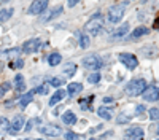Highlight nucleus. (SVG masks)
I'll return each instance as SVG.
<instances>
[{
  "mask_svg": "<svg viewBox=\"0 0 159 140\" xmlns=\"http://www.w3.org/2000/svg\"><path fill=\"white\" fill-rule=\"evenodd\" d=\"M145 88H147V81H145L143 78H139V80H132L130 83L126 84L124 88V93L130 97H135V96H140L143 91H145Z\"/></svg>",
  "mask_w": 159,
  "mask_h": 140,
  "instance_id": "1",
  "label": "nucleus"
},
{
  "mask_svg": "<svg viewBox=\"0 0 159 140\" xmlns=\"http://www.w3.org/2000/svg\"><path fill=\"white\" fill-rule=\"evenodd\" d=\"M102 27H103V16L100 15V13H96V15H94V16H92V18L86 22L84 30L96 35V34H99V32L102 30Z\"/></svg>",
  "mask_w": 159,
  "mask_h": 140,
  "instance_id": "2",
  "label": "nucleus"
},
{
  "mask_svg": "<svg viewBox=\"0 0 159 140\" xmlns=\"http://www.w3.org/2000/svg\"><path fill=\"white\" fill-rule=\"evenodd\" d=\"M126 7H127V2H124V3H121V5L116 3V5L110 7V10H108V21L113 22V24L119 22V21L123 19V16H124Z\"/></svg>",
  "mask_w": 159,
  "mask_h": 140,
  "instance_id": "3",
  "label": "nucleus"
},
{
  "mask_svg": "<svg viewBox=\"0 0 159 140\" xmlns=\"http://www.w3.org/2000/svg\"><path fill=\"white\" fill-rule=\"evenodd\" d=\"M102 64L103 62H102L100 56H97V54H89L83 59V67H86L89 70H94V72H97L102 67Z\"/></svg>",
  "mask_w": 159,
  "mask_h": 140,
  "instance_id": "4",
  "label": "nucleus"
},
{
  "mask_svg": "<svg viewBox=\"0 0 159 140\" xmlns=\"http://www.w3.org/2000/svg\"><path fill=\"white\" fill-rule=\"evenodd\" d=\"M118 59H119V62L123 64V65L126 67V69H129V70H134V69H137V65H139V59L134 56V54H130V53H121L118 56Z\"/></svg>",
  "mask_w": 159,
  "mask_h": 140,
  "instance_id": "5",
  "label": "nucleus"
},
{
  "mask_svg": "<svg viewBox=\"0 0 159 140\" xmlns=\"http://www.w3.org/2000/svg\"><path fill=\"white\" fill-rule=\"evenodd\" d=\"M46 8H48V0H34L27 10V13L29 15H42Z\"/></svg>",
  "mask_w": 159,
  "mask_h": 140,
  "instance_id": "6",
  "label": "nucleus"
},
{
  "mask_svg": "<svg viewBox=\"0 0 159 140\" xmlns=\"http://www.w3.org/2000/svg\"><path fill=\"white\" fill-rule=\"evenodd\" d=\"M142 97L147 100V102H156L159 100V88L156 86H147L145 91L142 93Z\"/></svg>",
  "mask_w": 159,
  "mask_h": 140,
  "instance_id": "7",
  "label": "nucleus"
},
{
  "mask_svg": "<svg viewBox=\"0 0 159 140\" xmlns=\"http://www.w3.org/2000/svg\"><path fill=\"white\" fill-rule=\"evenodd\" d=\"M42 46L43 45H42V42H40L38 38H30V40H27L22 45V51L27 53V54H32V53H35V51H38Z\"/></svg>",
  "mask_w": 159,
  "mask_h": 140,
  "instance_id": "8",
  "label": "nucleus"
},
{
  "mask_svg": "<svg viewBox=\"0 0 159 140\" xmlns=\"http://www.w3.org/2000/svg\"><path fill=\"white\" fill-rule=\"evenodd\" d=\"M126 137L130 140H143L145 138V131L143 127L140 126H134V127H129L126 131Z\"/></svg>",
  "mask_w": 159,
  "mask_h": 140,
  "instance_id": "9",
  "label": "nucleus"
},
{
  "mask_svg": "<svg viewBox=\"0 0 159 140\" xmlns=\"http://www.w3.org/2000/svg\"><path fill=\"white\" fill-rule=\"evenodd\" d=\"M40 132L48 135V137H59L62 134V129L59 126H54V124H45L40 127Z\"/></svg>",
  "mask_w": 159,
  "mask_h": 140,
  "instance_id": "10",
  "label": "nucleus"
},
{
  "mask_svg": "<svg viewBox=\"0 0 159 140\" xmlns=\"http://www.w3.org/2000/svg\"><path fill=\"white\" fill-rule=\"evenodd\" d=\"M24 116H22V115H16V116H15V120H13L11 121V126H10V134L11 135H16L21 129H22V127H24Z\"/></svg>",
  "mask_w": 159,
  "mask_h": 140,
  "instance_id": "11",
  "label": "nucleus"
},
{
  "mask_svg": "<svg viewBox=\"0 0 159 140\" xmlns=\"http://www.w3.org/2000/svg\"><path fill=\"white\" fill-rule=\"evenodd\" d=\"M61 13H62V7H56L54 10L46 8V10L42 13V18H40V21H42V22H48V21H51V19H54L56 16H59Z\"/></svg>",
  "mask_w": 159,
  "mask_h": 140,
  "instance_id": "12",
  "label": "nucleus"
},
{
  "mask_svg": "<svg viewBox=\"0 0 159 140\" xmlns=\"http://www.w3.org/2000/svg\"><path fill=\"white\" fill-rule=\"evenodd\" d=\"M150 34V29L147 27V25H140V27H137V29H134V32L130 34V37L129 38H140V37H143V35H148Z\"/></svg>",
  "mask_w": 159,
  "mask_h": 140,
  "instance_id": "13",
  "label": "nucleus"
},
{
  "mask_svg": "<svg viewBox=\"0 0 159 140\" xmlns=\"http://www.w3.org/2000/svg\"><path fill=\"white\" fill-rule=\"evenodd\" d=\"M140 53L145 54L148 59H154V57L157 56V48H156L154 45H150V46H147V48H142Z\"/></svg>",
  "mask_w": 159,
  "mask_h": 140,
  "instance_id": "14",
  "label": "nucleus"
},
{
  "mask_svg": "<svg viewBox=\"0 0 159 140\" xmlns=\"http://www.w3.org/2000/svg\"><path fill=\"white\" fill-rule=\"evenodd\" d=\"M62 121L65 123V124H69V126H73V124H76V115L73 113V111H65L64 115H62Z\"/></svg>",
  "mask_w": 159,
  "mask_h": 140,
  "instance_id": "15",
  "label": "nucleus"
},
{
  "mask_svg": "<svg viewBox=\"0 0 159 140\" xmlns=\"http://www.w3.org/2000/svg\"><path fill=\"white\" fill-rule=\"evenodd\" d=\"M15 89L18 93H24V89H25V80L21 73H18L15 76Z\"/></svg>",
  "mask_w": 159,
  "mask_h": 140,
  "instance_id": "16",
  "label": "nucleus"
},
{
  "mask_svg": "<svg viewBox=\"0 0 159 140\" xmlns=\"http://www.w3.org/2000/svg\"><path fill=\"white\" fill-rule=\"evenodd\" d=\"M64 97H65V91H64V89H57V91L51 96V99H49V105H56V104H59V102H61Z\"/></svg>",
  "mask_w": 159,
  "mask_h": 140,
  "instance_id": "17",
  "label": "nucleus"
},
{
  "mask_svg": "<svg viewBox=\"0 0 159 140\" xmlns=\"http://www.w3.org/2000/svg\"><path fill=\"white\" fill-rule=\"evenodd\" d=\"M21 51L22 49H19V48H11V49H7V51H3L2 53V56H5L7 59H18L19 57V54H21Z\"/></svg>",
  "mask_w": 159,
  "mask_h": 140,
  "instance_id": "18",
  "label": "nucleus"
},
{
  "mask_svg": "<svg viewBox=\"0 0 159 140\" xmlns=\"http://www.w3.org/2000/svg\"><path fill=\"white\" fill-rule=\"evenodd\" d=\"M80 91H83V84H81V83H69L67 93H69V96H70V97H72V96H75V94H78Z\"/></svg>",
  "mask_w": 159,
  "mask_h": 140,
  "instance_id": "19",
  "label": "nucleus"
},
{
  "mask_svg": "<svg viewBox=\"0 0 159 140\" xmlns=\"http://www.w3.org/2000/svg\"><path fill=\"white\" fill-rule=\"evenodd\" d=\"M34 91H29L27 94H24V96H21V99H19V105L22 107V108H25V107H27L29 104H30V102H32V99H34Z\"/></svg>",
  "mask_w": 159,
  "mask_h": 140,
  "instance_id": "20",
  "label": "nucleus"
},
{
  "mask_svg": "<svg viewBox=\"0 0 159 140\" xmlns=\"http://www.w3.org/2000/svg\"><path fill=\"white\" fill-rule=\"evenodd\" d=\"M97 115L102 118V120H107V121H110L111 118H113V113H111V110H108L107 107H100L99 110H97Z\"/></svg>",
  "mask_w": 159,
  "mask_h": 140,
  "instance_id": "21",
  "label": "nucleus"
},
{
  "mask_svg": "<svg viewBox=\"0 0 159 140\" xmlns=\"http://www.w3.org/2000/svg\"><path fill=\"white\" fill-rule=\"evenodd\" d=\"M127 32H129V22H124L121 27H118V29L113 32V37H115V38H121V37H124Z\"/></svg>",
  "mask_w": 159,
  "mask_h": 140,
  "instance_id": "22",
  "label": "nucleus"
},
{
  "mask_svg": "<svg viewBox=\"0 0 159 140\" xmlns=\"http://www.w3.org/2000/svg\"><path fill=\"white\" fill-rule=\"evenodd\" d=\"M10 126H11V123H10L5 116L0 118V134H2V135L10 134Z\"/></svg>",
  "mask_w": 159,
  "mask_h": 140,
  "instance_id": "23",
  "label": "nucleus"
},
{
  "mask_svg": "<svg viewBox=\"0 0 159 140\" xmlns=\"http://www.w3.org/2000/svg\"><path fill=\"white\" fill-rule=\"evenodd\" d=\"M61 61H62V56L59 53H51L48 56V64H49L51 67H56L57 64H61Z\"/></svg>",
  "mask_w": 159,
  "mask_h": 140,
  "instance_id": "24",
  "label": "nucleus"
},
{
  "mask_svg": "<svg viewBox=\"0 0 159 140\" xmlns=\"http://www.w3.org/2000/svg\"><path fill=\"white\" fill-rule=\"evenodd\" d=\"M64 73L67 75V76H73L75 73H76V64H73V62H67L64 65Z\"/></svg>",
  "mask_w": 159,
  "mask_h": 140,
  "instance_id": "25",
  "label": "nucleus"
},
{
  "mask_svg": "<svg viewBox=\"0 0 159 140\" xmlns=\"http://www.w3.org/2000/svg\"><path fill=\"white\" fill-rule=\"evenodd\" d=\"M13 16V10L11 8H5V10H2L0 11V22H5V21H8L10 18Z\"/></svg>",
  "mask_w": 159,
  "mask_h": 140,
  "instance_id": "26",
  "label": "nucleus"
},
{
  "mask_svg": "<svg viewBox=\"0 0 159 140\" xmlns=\"http://www.w3.org/2000/svg\"><path fill=\"white\" fill-rule=\"evenodd\" d=\"M89 45H91L89 37H88L86 34H81V35H80V48L86 49V48H89Z\"/></svg>",
  "mask_w": 159,
  "mask_h": 140,
  "instance_id": "27",
  "label": "nucleus"
},
{
  "mask_svg": "<svg viewBox=\"0 0 159 140\" xmlns=\"http://www.w3.org/2000/svg\"><path fill=\"white\" fill-rule=\"evenodd\" d=\"M100 81V73L99 72H92L89 76H88V83H91V84H96V83H99Z\"/></svg>",
  "mask_w": 159,
  "mask_h": 140,
  "instance_id": "28",
  "label": "nucleus"
},
{
  "mask_svg": "<svg viewBox=\"0 0 159 140\" xmlns=\"http://www.w3.org/2000/svg\"><path fill=\"white\" fill-rule=\"evenodd\" d=\"M92 99H94V96H91V97H88V99H81V100H80V105H81L84 110H92V107L89 105L91 102H92Z\"/></svg>",
  "mask_w": 159,
  "mask_h": 140,
  "instance_id": "29",
  "label": "nucleus"
},
{
  "mask_svg": "<svg viewBox=\"0 0 159 140\" xmlns=\"http://www.w3.org/2000/svg\"><path fill=\"white\" fill-rule=\"evenodd\" d=\"M129 121H130V115L124 111V113H121V115L118 116V121H116V123H118V124H126V123H129Z\"/></svg>",
  "mask_w": 159,
  "mask_h": 140,
  "instance_id": "30",
  "label": "nucleus"
},
{
  "mask_svg": "<svg viewBox=\"0 0 159 140\" xmlns=\"http://www.w3.org/2000/svg\"><path fill=\"white\" fill-rule=\"evenodd\" d=\"M150 120H151V121H157V120H159V107L150 108Z\"/></svg>",
  "mask_w": 159,
  "mask_h": 140,
  "instance_id": "31",
  "label": "nucleus"
},
{
  "mask_svg": "<svg viewBox=\"0 0 159 140\" xmlns=\"http://www.w3.org/2000/svg\"><path fill=\"white\" fill-rule=\"evenodd\" d=\"M49 84H51V86H54V88H61V86L64 84V80L61 78V76H54V78L51 80Z\"/></svg>",
  "mask_w": 159,
  "mask_h": 140,
  "instance_id": "32",
  "label": "nucleus"
},
{
  "mask_svg": "<svg viewBox=\"0 0 159 140\" xmlns=\"http://www.w3.org/2000/svg\"><path fill=\"white\" fill-rule=\"evenodd\" d=\"M34 93H35V94H43V96H45V94H48V86H46V84L38 86L37 89H34Z\"/></svg>",
  "mask_w": 159,
  "mask_h": 140,
  "instance_id": "33",
  "label": "nucleus"
},
{
  "mask_svg": "<svg viewBox=\"0 0 159 140\" xmlns=\"http://www.w3.org/2000/svg\"><path fill=\"white\" fill-rule=\"evenodd\" d=\"M22 65H24V61L19 59V57L15 59V62H11V64H10V67H11V69H21Z\"/></svg>",
  "mask_w": 159,
  "mask_h": 140,
  "instance_id": "34",
  "label": "nucleus"
},
{
  "mask_svg": "<svg viewBox=\"0 0 159 140\" xmlns=\"http://www.w3.org/2000/svg\"><path fill=\"white\" fill-rule=\"evenodd\" d=\"M65 138H67V140H80V137H78L75 132H72V131L65 132Z\"/></svg>",
  "mask_w": 159,
  "mask_h": 140,
  "instance_id": "35",
  "label": "nucleus"
},
{
  "mask_svg": "<svg viewBox=\"0 0 159 140\" xmlns=\"http://www.w3.org/2000/svg\"><path fill=\"white\" fill-rule=\"evenodd\" d=\"M35 121H37V120H30V121L27 123V126H25V131H27V132H29V131H32V127L35 126Z\"/></svg>",
  "mask_w": 159,
  "mask_h": 140,
  "instance_id": "36",
  "label": "nucleus"
},
{
  "mask_svg": "<svg viewBox=\"0 0 159 140\" xmlns=\"http://www.w3.org/2000/svg\"><path fill=\"white\" fill-rule=\"evenodd\" d=\"M76 3H80V0H67V5L72 8V7H75Z\"/></svg>",
  "mask_w": 159,
  "mask_h": 140,
  "instance_id": "37",
  "label": "nucleus"
},
{
  "mask_svg": "<svg viewBox=\"0 0 159 140\" xmlns=\"http://www.w3.org/2000/svg\"><path fill=\"white\" fill-rule=\"evenodd\" d=\"M145 111V107L143 105H137V110H135V115H140V113H143Z\"/></svg>",
  "mask_w": 159,
  "mask_h": 140,
  "instance_id": "38",
  "label": "nucleus"
},
{
  "mask_svg": "<svg viewBox=\"0 0 159 140\" xmlns=\"http://www.w3.org/2000/svg\"><path fill=\"white\" fill-rule=\"evenodd\" d=\"M151 131L156 132V134H159V124H153V126H151Z\"/></svg>",
  "mask_w": 159,
  "mask_h": 140,
  "instance_id": "39",
  "label": "nucleus"
},
{
  "mask_svg": "<svg viewBox=\"0 0 159 140\" xmlns=\"http://www.w3.org/2000/svg\"><path fill=\"white\" fill-rule=\"evenodd\" d=\"M2 88H3V91H8V89H10V88H11V84H10V83H8V81H5V83H3V84H2Z\"/></svg>",
  "mask_w": 159,
  "mask_h": 140,
  "instance_id": "40",
  "label": "nucleus"
},
{
  "mask_svg": "<svg viewBox=\"0 0 159 140\" xmlns=\"http://www.w3.org/2000/svg\"><path fill=\"white\" fill-rule=\"evenodd\" d=\"M3 96H5V91H3L2 84H0V99H3Z\"/></svg>",
  "mask_w": 159,
  "mask_h": 140,
  "instance_id": "41",
  "label": "nucleus"
},
{
  "mask_svg": "<svg viewBox=\"0 0 159 140\" xmlns=\"http://www.w3.org/2000/svg\"><path fill=\"white\" fill-rule=\"evenodd\" d=\"M103 102H105V104H108V102H113V99L111 97H103Z\"/></svg>",
  "mask_w": 159,
  "mask_h": 140,
  "instance_id": "42",
  "label": "nucleus"
},
{
  "mask_svg": "<svg viewBox=\"0 0 159 140\" xmlns=\"http://www.w3.org/2000/svg\"><path fill=\"white\" fill-rule=\"evenodd\" d=\"M154 27H156V29H157V27H159V18H157V21H156V22H154Z\"/></svg>",
  "mask_w": 159,
  "mask_h": 140,
  "instance_id": "43",
  "label": "nucleus"
},
{
  "mask_svg": "<svg viewBox=\"0 0 159 140\" xmlns=\"http://www.w3.org/2000/svg\"><path fill=\"white\" fill-rule=\"evenodd\" d=\"M89 140H99V138H89Z\"/></svg>",
  "mask_w": 159,
  "mask_h": 140,
  "instance_id": "44",
  "label": "nucleus"
},
{
  "mask_svg": "<svg viewBox=\"0 0 159 140\" xmlns=\"http://www.w3.org/2000/svg\"><path fill=\"white\" fill-rule=\"evenodd\" d=\"M37 140H43V138H37Z\"/></svg>",
  "mask_w": 159,
  "mask_h": 140,
  "instance_id": "45",
  "label": "nucleus"
},
{
  "mask_svg": "<svg viewBox=\"0 0 159 140\" xmlns=\"http://www.w3.org/2000/svg\"><path fill=\"white\" fill-rule=\"evenodd\" d=\"M25 140H29V138H25Z\"/></svg>",
  "mask_w": 159,
  "mask_h": 140,
  "instance_id": "46",
  "label": "nucleus"
}]
</instances>
